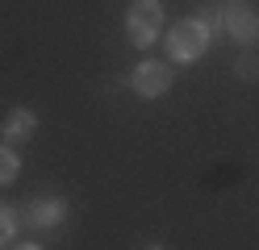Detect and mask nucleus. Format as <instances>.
I'll return each mask as SVG.
<instances>
[{"label":"nucleus","mask_w":259,"mask_h":250,"mask_svg":"<svg viewBox=\"0 0 259 250\" xmlns=\"http://www.w3.org/2000/svg\"><path fill=\"white\" fill-rule=\"evenodd\" d=\"M201 21L205 25H222L242 50L259 46V9L251 5V0H222V5L201 13Z\"/></svg>","instance_id":"f257e3e1"},{"label":"nucleus","mask_w":259,"mask_h":250,"mask_svg":"<svg viewBox=\"0 0 259 250\" xmlns=\"http://www.w3.org/2000/svg\"><path fill=\"white\" fill-rule=\"evenodd\" d=\"M209 42H213V29H209L201 17H184V21H176V25L167 29V59L188 67V63L205 59Z\"/></svg>","instance_id":"f03ea898"},{"label":"nucleus","mask_w":259,"mask_h":250,"mask_svg":"<svg viewBox=\"0 0 259 250\" xmlns=\"http://www.w3.org/2000/svg\"><path fill=\"white\" fill-rule=\"evenodd\" d=\"M125 33H130V46L151 50L163 38V5L159 0H134L125 9Z\"/></svg>","instance_id":"7ed1b4c3"},{"label":"nucleus","mask_w":259,"mask_h":250,"mask_svg":"<svg viewBox=\"0 0 259 250\" xmlns=\"http://www.w3.org/2000/svg\"><path fill=\"white\" fill-rule=\"evenodd\" d=\"M130 83H134V92H138L142 100H159V96H167V92H171V67L147 59V63H138V67H134Z\"/></svg>","instance_id":"20e7f679"},{"label":"nucleus","mask_w":259,"mask_h":250,"mask_svg":"<svg viewBox=\"0 0 259 250\" xmlns=\"http://www.w3.org/2000/svg\"><path fill=\"white\" fill-rule=\"evenodd\" d=\"M63 217H67V200L63 196H38L25 205V225L29 229H55L63 225Z\"/></svg>","instance_id":"39448f33"},{"label":"nucleus","mask_w":259,"mask_h":250,"mask_svg":"<svg viewBox=\"0 0 259 250\" xmlns=\"http://www.w3.org/2000/svg\"><path fill=\"white\" fill-rule=\"evenodd\" d=\"M34 133H38V113H34V109L17 105V109L5 113V125H0V138H5V146H25Z\"/></svg>","instance_id":"423d86ee"},{"label":"nucleus","mask_w":259,"mask_h":250,"mask_svg":"<svg viewBox=\"0 0 259 250\" xmlns=\"http://www.w3.org/2000/svg\"><path fill=\"white\" fill-rule=\"evenodd\" d=\"M17 175H21V159H17V150L0 142V188L17 183Z\"/></svg>","instance_id":"0eeeda50"},{"label":"nucleus","mask_w":259,"mask_h":250,"mask_svg":"<svg viewBox=\"0 0 259 250\" xmlns=\"http://www.w3.org/2000/svg\"><path fill=\"white\" fill-rule=\"evenodd\" d=\"M13 238H17V217H13L9 205H0V250L13 246Z\"/></svg>","instance_id":"6e6552de"},{"label":"nucleus","mask_w":259,"mask_h":250,"mask_svg":"<svg viewBox=\"0 0 259 250\" xmlns=\"http://www.w3.org/2000/svg\"><path fill=\"white\" fill-rule=\"evenodd\" d=\"M234 75H238V79H247V83H251V79H259V59L251 55V50H247V55H238Z\"/></svg>","instance_id":"1a4fd4ad"},{"label":"nucleus","mask_w":259,"mask_h":250,"mask_svg":"<svg viewBox=\"0 0 259 250\" xmlns=\"http://www.w3.org/2000/svg\"><path fill=\"white\" fill-rule=\"evenodd\" d=\"M9 250H42V246H38V242H13Z\"/></svg>","instance_id":"9d476101"},{"label":"nucleus","mask_w":259,"mask_h":250,"mask_svg":"<svg viewBox=\"0 0 259 250\" xmlns=\"http://www.w3.org/2000/svg\"><path fill=\"white\" fill-rule=\"evenodd\" d=\"M142 250H167V246H142Z\"/></svg>","instance_id":"9b49d317"}]
</instances>
